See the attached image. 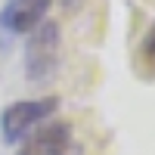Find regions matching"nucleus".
Returning a JSON list of instances; mask_svg holds the SVG:
<instances>
[{
  "label": "nucleus",
  "mask_w": 155,
  "mask_h": 155,
  "mask_svg": "<svg viewBox=\"0 0 155 155\" xmlns=\"http://www.w3.org/2000/svg\"><path fill=\"white\" fill-rule=\"evenodd\" d=\"M59 50H62V34L56 22H41L34 31H28L22 59H25V78L31 84H44L56 74L59 68Z\"/></svg>",
  "instance_id": "nucleus-1"
},
{
  "label": "nucleus",
  "mask_w": 155,
  "mask_h": 155,
  "mask_svg": "<svg viewBox=\"0 0 155 155\" xmlns=\"http://www.w3.org/2000/svg\"><path fill=\"white\" fill-rule=\"evenodd\" d=\"M59 109L56 96H37V99H19L0 112V137L6 146H16L28 137L34 127H41L47 118H53Z\"/></svg>",
  "instance_id": "nucleus-2"
},
{
  "label": "nucleus",
  "mask_w": 155,
  "mask_h": 155,
  "mask_svg": "<svg viewBox=\"0 0 155 155\" xmlns=\"http://www.w3.org/2000/svg\"><path fill=\"white\" fill-rule=\"evenodd\" d=\"M16 155H78L74 130L65 121H47L31 137L22 140Z\"/></svg>",
  "instance_id": "nucleus-3"
},
{
  "label": "nucleus",
  "mask_w": 155,
  "mask_h": 155,
  "mask_svg": "<svg viewBox=\"0 0 155 155\" xmlns=\"http://www.w3.org/2000/svg\"><path fill=\"white\" fill-rule=\"evenodd\" d=\"M53 0H9L0 9V28L9 34H28L44 22Z\"/></svg>",
  "instance_id": "nucleus-4"
},
{
  "label": "nucleus",
  "mask_w": 155,
  "mask_h": 155,
  "mask_svg": "<svg viewBox=\"0 0 155 155\" xmlns=\"http://www.w3.org/2000/svg\"><path fill=\"white\" fill-rule=\"evenodd\" d=\"M143 62H146L149 68H155V25L149 28L146 41H143Z\"/></svg>",
  "instance_id": "nucleus-5"
}]
</instances>
